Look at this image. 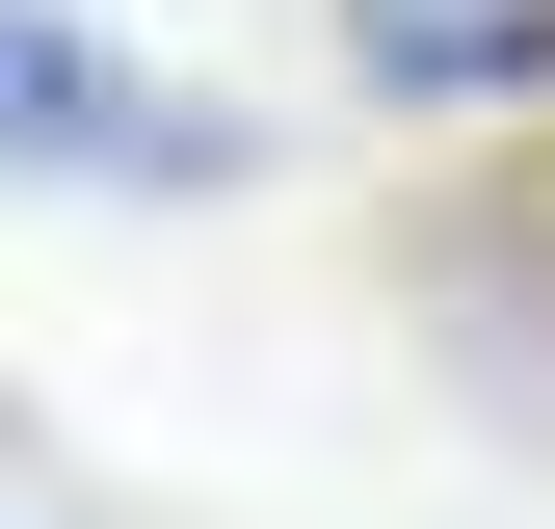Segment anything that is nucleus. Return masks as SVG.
Returning a JSON list of instances; mask_svg holds the SVG:
<instances>
[{
    "instance_id": "nucleus-1",
    "label": "nucleus",
    "mask_w": 555,
    "mask_h": 529,
    "mask_svg": "<svg viewBox=\"0 0 555 529\" xmlns=\"http://www.w3.org/2000/svg\"><path fill=\"white\" fill-rule=\"evenodd\" d=\"M238 106H159L80 0H0V185H238Z\"/></svg>"
},
{
    "instance_id": "nucleus-2",
    "label": "nucleus",
    "mask_w": 555,
    "mask_h": 529,
    "mask_svg": "<svg viewBox=\"0 0 555 529\" xmlns=\"http://www.w3.org/2000/svg\"><path fill=\"white\" fill-rule=\"evenodd\" d=\"M344 106H397V132H555V0H344Z\"/></svg>"
},
{
    "instance_id": "nucleus-3",
    "label": "nucleus",
    "mask_w": 555,
    "mask_h": 529,
    "mask_svg": "<svg viewBox=\"0 0 555 529\" xmlns=\"http://www.w3.org/2000/svg\"><path fill=\"white\" fill-rule=\"evenodd\" d=\"M0 529H27V503H0Z\"/></svg>"
}]
</instances>
